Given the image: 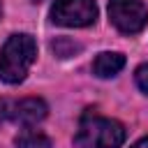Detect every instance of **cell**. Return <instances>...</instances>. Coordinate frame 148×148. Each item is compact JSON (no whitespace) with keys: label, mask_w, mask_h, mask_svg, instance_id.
I'll list each match as a JSON object with an SVG mask.
<instances>
[{"label":"cell","mask_w":148,"mask_h":148,"mask_svg":"<svg viewBox=\"0 0 148 148\" xmlns=\"http://www.w3.org/2000/svg\"><path fill=\"white\" fill-rule=\"evenodd\" d=\"M5 116H9V111H7V102H5V99H0V120H2Z\"/></svg>","instance_id":"30bf717a"},{"label":"cell","mask_w":148,"mask_h":148,"mask_svg":"<svg viewBox=\"0 0 148 148\" xmlns=\"http://www.w3.org/2000/svg\"><path fill=\"white\" fill-rule=\"evenodd\" d=\"M51 49H53V53H56V56H60V58H69V56H74L81 46H79L76 42L67 39V37H60V39H56V42L51 44Z\"/></svg>","instance_id":"ba28073f"},{"label":"cell","mask_w":148,"mask_h":148,"mask_svg":"<svg viewBox=\"0 0 148 148\" xmlns=\"http://www.w3.org/2000/svg\"><path fill=\"white\" fill-rule=\"evenodd\" d=\"M97 5L95 0H56L51 7V21L65 28H83L95 23Z\"/></svg>","instance_id":"277c9868"},{"label":"cell","mask_w":148,"mask_h":148,"mask_svg":"<svg viewBox=\"0 0 148 148\" xmlns=\"http://www.w3.org/2000/svg\"><path fill=\"white\" fill-rule=\"evenodd\" d=\"M46 113H49V106H46V102L39 99V97H25V99H21L18 104H14L12 111H9L12 120L18 123V125H25V127L44 120Z\"/></svg>","instance_id":"5b68a950"},{"label":"cell","mask_w":148,"mask_h":148,"mask_svg":"<svg viewBox=\"0 0 148 148\" xmlns=\"http://www.w3.org/2000/svg\"><path fill=\"white\" fill-rule=\"evenodd\" d=\"M136 86L148 95V65H141L136 69Z\"/></svg>","instance_id":"9c48e42d"},{"label":"cell","mask_w":148,"mask_h":148,"mask_svg":"<svg viewBox=\"0 0 148 148\" xmlns=\"http://www.w3.org/2000/svg\"><path fill=\"white\" fill-rule=\"evenodd\" d=\"M16 148H51V139L39 130H23L16 136Z\"/></svg>","instance_id":"52a82bcc"},{"label":"cell","mask_w":148,"mask_h":148,"mask_svg":"<svg viewBox=\"0 0 148 148\" xmlns=\"http://www.w3.org/2000/svg\"><path fill=\"white\" fill-rule=\"evenodd\" d=\"M0 14H2V5H0Z\"/></svg>","instance_id":"7c38bea8"},{"label":"cell","mask_w":148,"mask_h":148,"mask_svg":"<svg viewBox=\"0 0 148 148\" xmlns=\"http://www.w3.org/2000/svg\"><path fill=\"white\" fill-rule=\"evenodd\" d=\"M37 56L35 39L25 32L12 35L0 49V76L7 83H21Z\"/></svg>","instance_id":"7a4b0ae2"},{"label":"cell","mask_w":148,"mask_h":148,"mask_svg":"<svg viewBox=\"0 0 148 148\" xmlns=\"http://www.w3.org/2000/svg\"><path fill=\"white\" fill-rule=\"evenodd\" d=\"M109 18L120 32L136 35L148 25V9L141 0H109Z\"/></svg>","instance_id":"3957f363"},{"label":"cell","mask_w":148,"mask_h":148,"mask_svg":"<svg viewBox=\"0 0 148 148\" xmlns=\"http://www.w3.org/2000/svg\"><path fill=\"white\" fill-rule=\"evenodd\" d=\"M32 2H39V0H32Z\"/></svg>","instance_id":"4fadbf2b"},{"label":"cell","mask_w":148,"mask_h":148,"mask_svg":"<svg viewBox=\"0 0 148 148\" xmlns=\"http://www.w3.org/2000/svg\"><path fill=\"white\" fill-rule=\"evenodd\" d=\"M132 148H148V136H143V139H139Z\"/></svg>","instance_id":"8fae6325"},{"label":"cell","mask_w":148,"mask_h":148,"mask_svg":"<svg viewBox=\"0 0 148 148\" xmlns=\"http://www.w3.org/2000/svg\"><path fill=\"white\" fill-rule=\"evenodd\" d=\"M125 67V56L123 53H99L95 60H92V72L95 76L99 79H109V76H116L120 69Z\"/></svg>","instance_id":"8992f818"},{"label":"cell","mask_w":148,"mask_h":148,"mask_svg":"<svg viewBox=\"0 0 148 148\" xmlns=\"http://www.w3.org/2000/svg\"><path fill=\"white\" fill-rule=\"evenodd\" d=\"M127 132L123 123L113 118H104L95 111H86L79 120V130L74 134V143L79 148H118L123 146Z\"/></svg>","instance_id":"6da1fadb"}]
</instances>
